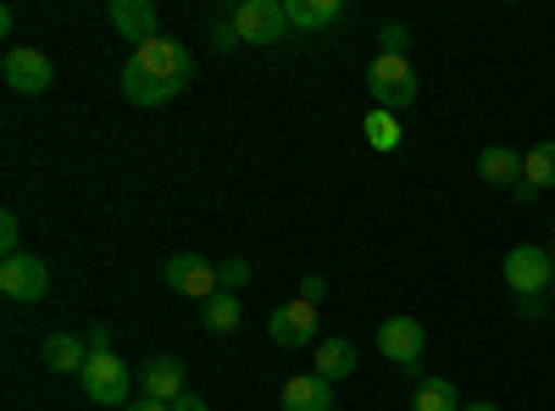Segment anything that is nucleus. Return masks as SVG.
<instances>
[{"label": "nucleus", "mask_w": 555, "mask_h": 411, "mask_svg": "<svg viewBox=\"0 0 555 411\" xmlns=\"http://www.w3.org/2000/svg\"><path fill=\"white\" fill-rule=\"evenodd\" d=\"M190 78H195L190 44L156 34L145 44H133V56L122 62V101H133V106H167Z\"/></svg>", "instance_id": "f257e3e1"}, {"label": "nucleus", "mask_w": 555, "mask_h": 411, "mask_svg": "<svg viewBox=\"0 0 555 411\" xmlns=\"http://www.w3.org/2000/svg\"><path fill=\"white\" fill-rule=\"evenodd\" d=\"M366 89H373V106L378 112H405L411 101H416V73H411V62L405 56H373V67H366Z\"/></svg>", "instance_id": "f03ea898"}, {"label": "nucleus", "mask_w": 555, "mask_h": 411, "mask_svg": "<svg viewBox=\"0 0 555 411\" xmlns=\"http://www.w3.org/2000/svg\"><path fill=\"white\" fill-rule=\"evenodd\" d=\"M78 384H83V400H95V406H128L133 373H128V361L117 350H95L89 368L78 373Z\"/></svg>", "instance_id": "7ed1b4c3"}, {"label": "nucleus", "mask_w": 555, "mask_h": 411, "mask_svg": "<svg viewBox=\"0 0 555 411\" xmlns=\"http://www.w3.org/2000/svg\"><path fill=\"white\" fill-rule=\"evenodd\" d=\"M51 290V267L39 256H0V295L17 306H39Z\"/></svg>", "instance_id": "20e7f679"}, {"label": "nucleus", "mask_w": 555, "mask_h": 411, "mask_svg": "<svg viewBox=\"0 0 555 411\" xmlns=\"http://www.w3.org/2000/svg\"><path fill=\"white\" fill-rule=\"evenodd\" d=\"M234 28H240V44H278L289 34V12L284 0H240Z\"/></svg>", "instance_id": "39448f33"}, {"label": "nucleus", "mask_w": 555, "mask_h": 411, "mask_svg": "<svg viewBox=\"0 0 555 411\" xmlns=\"http://www.w3.org/2000/svg\"><path fill=\"white\" fill-rule=\"evenodd\" d=\"M550 279H555V256L544 245H517L512 256H505V284H512V300L544 295Z\"/></svg>", "instance_id": "423d86ee"}, {"label": "nucleus", "mask_w": 555, "mask_h": 411, "mask_svg": "<svg viewBox=\"0 0 555 411\" xmlns=\"http://www.w3.org/2000/svg\"><path fill=\"white\" fill-rule=\"evenodd\" d=\"M0 78H7V89H17V95H44V89L56 84V67L44 51H34V44H12L7 62H0Z\"/></svg>", "instance_id": "0eeeda50"}, {"label": "nucleus", "mask_w": 555, "mask_h": 411, "mask_svg": "<svg viewBox=\"0 0 555 411\" xmlns=\"http://www.w3.org/2000/svg\"><path fill=\"white\" fill-rule=\"evenodd\" d=\"M167 290L172 295H190V300H211L222 290V279H217V267L206 256L178 251V256H167Z\"/></svg>", "instance_id": "6e6552de"}, {"label": "nucleus", "mask_w": 555, "mask_h": 411, "mask_svg": "<svg viewBox=\"0 0 555 411\" xmlns=\"http://www.w3.org/2000/svg\"><path fill=\"white\" fill-rule=\"evenodd\" d=\"M317 329H322V311H317L311 300L278 306V311H272V323H267L272 345H284V350H306V345H317Z\"/></svg>", "instance_id": "1a4fd4ad"}, {"label": "nucleus", "mask_w": 555, "mask_h": 411, "mask_svg": "<svg viewBox=\"0 0 555 411\" xmlns=\"http://www.w3.org/2000/svg\"><path fill=\"white\" fill-rule=\"evenodd\" d=\"M378 350L395 361V368H416L428 350V329L416 323V317H389V323L378 329Z\"/></svg>", "instance_id": "9d476101"}, {"label": "nucleus", "mask_w": 555, "mask_h": 411, "mask_svg": "<svg viewBox=\"0 0 555 411\" xmlns=\"http://www.w3.org/2000/svg\"><path fill=\"white\" fill-rule=\"evenodd\" d=\"M106 23H112L128 44L156 39V7H151V0H106Z\"/></svg>", "instance_id": "9b49d317"}, {"label": "nucleus", "mask_w": 555, "mask_h": 411, "mask_svg": "<svg viewBox=\"0 0 555 411\" xmlns=\"http://www.w3.org/2000/svg\"><path fill=\"white\" fill-rule=\"evenodd\" d=\"M284 411H334V384L322 373H300L284 384Z\"/></svg>", "instance_id": "f8f14e48"}, {"label": "nucleus", "mask_w": 555, "mask_h": 411, "mask_svg": "<svg viewBox=\"0 0 555 411\" xmlns=\"http://www.w3.org/2000/svg\"><path fill=\"white\" fill-rule=\"evenodd\" d=\"M39 356H44V368H51V373H83L95 350H89L78 334H44Z\"/></svg>", "instance_id": "ddd939ff"}, {"label": "nucleus", "mask_w": 555, "mask_h": 411, "mask_svg": "<svg viewBox=\"0 0 555 411\" xmlns=\"http://www.w3.org/2000/svg\"><path fill=\"white\" fill-rule=\"evenodd\" d=\"M284 12H289V28L322 34V28H334L345 17V0H284Z\"/></svg>", "instance_id": "4468645a"}, {"label": "nucleus", "mask_w": 555, "mask_h": 411, "mask_svg": "<svg viewBox=\"0 0 555 411\" xmlns=\"http://www.w3.org/2000/svg\"><path fill=\"white\" fill-rule=\"evenodd\" d=\"M478 178H483V184H494V190H517L522 184V156L512 145H489L478 156Z\"/></svg>", "instance_id": "2eb2a0df"}, {"label": "nucleus", "mask_w": 555, "mask_h": 411, "mask_svg": "<svg viewBox=\"0 0 555 411\" xmlns=\"http://www.w3.org/2000/svg\"><path fill=\"white\" fill-rule=\"evenodd\" d=\"M183 378H190V373H183V361H178V356H156L139 384H145L151 400H167V406H172L178 395H190V389H183Z\"/></svg>", "instance_id": "dca6fc26"}, {"label": "nucleus", "mask_w": 555, "mask_h": 411, "mask_svg": "<svg viewBox=\"0 0 555 411\" xmlns=\"http://www.w3.org/2000/svg\"><path fill=\"white\" fill-rule=\"evenodd\" d=\"M240 317H245V306H240L234 290H217L211 300H201V329H206V334H234Z\"/></svg>", "instance_id": "f3484780"}, {"label": "nucleus", "mask_w": 555, "mask_h": 411, "mask_svg": "<svg viewBox=\"0 0 555 411\" xmlns=\"http://www.w3.org/2000/svg\"><path fill=\"white\" fill-rule=\"evenodd\" d=\"M356 345L350 339H317V373L328 378V384H339V378H350L356 373Z\"/></svg>", "instance_id": "a211bd4d"}, {"label": "nucleus", "mask_w": 555, "mask_h": 411, "mask_svg": "<svg viewBox=\"0 0 555 411\" xmlns=\"http://www.w3.org/2000/svg\"><path fill=\"white\" fill-rule=\"evenodd\" d=\"M467 400L455 395V384L450 378H423L416 384V400H411V411H461Z\"/></svg>", "instance_id": "6ab92c4d"}, {"label": "nucleus", "mask_w": 555, "mask_h": 411, "mask_svg": "<svg viewBox=\"0 0 555 411\" xmlns=\"http://www.w3.org/2000/svg\"><path fill=\"white\" fill-rule=\"evenodd\" d=\"M522 184H533V190H555V140H539V145L522 156Z\"/></svg>", "instance_id": "aec40b11"}, {"label": "nucleus", "mask_w": 555, "mask_h": 411, "mask_svg": "<svg viewBox=\"0 0 555 411\" xmlns=\"http://www.w3.org/2000/svg\"><path fill=\"white\" fill-rule=\"evenodd\" d=\"M361 133H366V145H373V151H400V140H405V133H400V123H395V112H366V123H361Z\"/></svg>", "instance_id": "412c9836"}, {"label": "nucleus", "mask_w": 555, "mask_h": 411, "mask_svg": "<svg viewBox=\"0 0 555 411\" xmlns=\"http://www.w3.org/2000/svg\"><path fill=\"white\" fill-rule=\"evenodd\" d=\"M217 279H222V290H234V295H240V290L250 284V261H245V256H228V261H217Z\"/></svg>", "instance_id": "4be33fe9"}, {"label": "nucleus", "mask_w": 555, "mask_h": 411, "mask_svg": "<svg viewBox=\"0 0 555 411\" xmlns=\"http://www.w3.org/2000/svg\"><path fill=\"white\" fill-rule=\"evenodd\" d=\"M234 44H240L234 12H217V17H211V51H234Z\"/></svg>", "instance_id": "5701e85b"}, {"label": "nucleus", "mask_w": 555, "mask_h": 411, "mask_svg": "<svg viewBox=\"0 0 555 411\" xmlns=\"http://www.w3.org/2000/svg\"><path fill=\"white\" fill-rule=\"evenodd\" d=\"M17 240H23L17 211H0V251H7V256H23V251H17Z\"/></svg>", "instance_id": "b1692460"}, {"label": "nucleus", "mask_w": 555, "mask_h": 411, "mask_svg": "<svg viewBox=\"0 0 555 411\" xmlns=\"http://www.w3.org/2000/svg\"><path fill=\"white\" fill-rule=\"evenodd\" d=\"M384 56H405V23H384Z\"/></svg>", "instance_id": "393cba45"}, {"label": "nucleus", "mask_w": 555, "mask_h": 411, "mask_svg": "<svg viewBox=\"0 0 555 411\" xmlns=\"http://www.w3.org/2000/svg\"><path fill=\"white\" fill-rule=\"evenodd\" d=\"M322 295H328V279H317V272H311V279H300V300L322 306Z\"/></svg>", "instance_id": "a878e982"}, {"label": "nucleus", "mask_w": 555, "mask_h": 411, "mask_svg": "<svg viewBox=\"0 0 555 411\" xmlns=\"http://www.w3.org/2000/svg\"><path fill=\"white\" fill-rule=\"evenodd\" d=\"M83 345H89V350H112V329H106V323H95V329L83 334Z\"/></svg>", "instance_id": "bb28decb"}, {"label": "nucleus", "mask_w": 555, "mask_h": 411, "mask_svg": "<svg viewBox=\"0 0 555 411\" xmlns=\"http://www.w3.org/2000/svg\"><path fill=\"white\" fill-rule=\"evenodd\" d=\"M517 311L528 317V323H539V317H544V295H522V300H517Z\"/></svg>", "instance_id": "cd10ccee"}, {"label": "nucleus", "mask_w": 555, "mask_h": 411, "mask_svg": "<svg viewBox=\"0 0 555 411\" xmlns=\"http://www.w3.org/2000/svg\"><path fill=\"white\" fill-rule=\"evenodd\" d=\"M172 411H211V406H206L201 395H178V400H172Z\"/></svg>", "instance_id": "c85d7f7f"}, {"label": "nucleus", "mask_w": 555, "mask_h": 411, "mask_svg": "<svg viewBox=\"0 0 555 411\" xmlns=\"http://www.w3.org/2000/svg\"><path fill=\"white\" fill-rule=\"evenodd\" d=\"M122 411H172V406H167V400H151V395H145V400H128Z\"/></svg>", "instance_id": "c756f323"}, {"label": "nucleus", "mask_w": 555, "mask_h": 411, "mask_svg": "<svg viewBox=\"0 0 555 411\" xmlns=\"http://www.w3.org/2000/svg\"><path fill=\"white\" fill-rule=\"evenodd\" d=\"M461 411H500V406H489V400H467V406H461Z\"/></svg>", "instance_id": "7c9ffc66"}, {"label": "nucleus", "mask_w": 555, "mask_h": 411, "mask_svg": "<svg viewBox=\"0 0 555 411\" xmlns=\"http://www.w3.org/2000/svg\"><path fill=\"white\" fill-rule=\"evenodd\" d=\"M550 290H555V279H550Z\"/></svg>", "instance_id": "2f4dec72"}]
</instances>
